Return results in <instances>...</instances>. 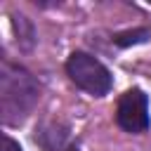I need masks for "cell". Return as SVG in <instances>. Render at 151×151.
<instances>
[{
	"label": "cell",
	"mask_w": 151,
	"mask_h": 151,
	"mask_svg": "<svg viewBox=\"0 0 151 151\" xmlns=\"http://www.w3.org/2000/svg\"><path fill=\"white\" fill-rule=\"evenodd\" d=\"M2 118L5 123H19L38 101V83L24 68L2 64Z\"/></svg>",
	"instance_id": "cell-1"
},
{
	"label": "cell",
	"mask_w": 151,
	"mask_h": 151,
	"mask_svg": "<svg viewBox=\"0 0 151 151\" xmlns=\"http://www.w3.org/2000/svg\"><path fill=\"white\" fill-rule=\"evenodd\" d=\"M66 73L80 90H85L87 94H94V97H104L113 85L109 68L87 52H73L66 59Z\"/></svg>",
	"instance_id": "cell-2"
},
{
	"label": "cell",
	"mask_w": 151,
	"mask_h": 151,
	"mask_svg": "<svg viewBox=\"0 0 151 151\" xmlns=\"http://www.w3.org/2000/svg\"><path fill=\"white\" fill-rule=\"evenodd\" d=\"M116 123L125 132H144L149 127V99L139 87L127 90L118 99Z\"/></svg>",
	"instance_id": "cell-3"
},
{
	"label": "cell",
	"mask_w": 151,
	"mask_h": 151,
	"mask_svg": "<svg viewBox=\"0 0 151 151\" xmlns=\"http://www.w3.org/2000/svg\"><path fill=\"white\" fill-rule=\"evenodd\" d=\"M35 142L40 144L42 151H78V146L71 142L68 130L52 120L35 127Z\"/></svg>",
	"instance_id": "cell-4"
},
{
	"label": "cell",
	"mask_w": 151,
	"mask_h": 151,
	"mask_svg": "<svg viewBox=\"0 0 151 151\" xmlns=\"http://www.w3.org/2000/svg\"><path fill=\"white\" fill-rule=\"evenodd\" d=\"M151 38V31L149 28H132V31H123V33H116L113 35V42L118 47H130V45H142Z\"/></svg>",
	"instance_id": "cell-5"
},
{
	"label": "cell",
	"mask_w": 151,
	"mask_h": 151,
	"mask_svg": "<svg viewBox=\"0 0 151 151\" xmlns=\"http://www.w3.org/2000/svg\"><path fill=\"white\" fill-rule=\"evenodd\" d=\"M2 151H21V146L12 137H2Z\"/></svg>",
	"instance_id": "cell-6"
}]
</instances>
